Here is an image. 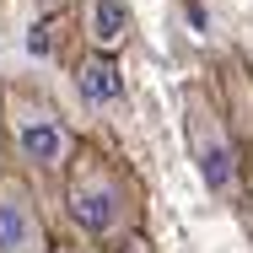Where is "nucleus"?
I'll return each instance as SVG.
<instances>
[{"instance_id":"1","label":"nucleus","mask_w":253,"mask_h":253,"mask_svg":"<svg viewBox=\"0 0 253 253\" xmlns=\"http://www.w3.org/2000/svg\"><path fill=\"white\" fill-rule=\"evenodd\" d=\"M70 221L92 237H113L135 221V205H129V189L124 178L102 162V156H81L76 178H70Z\"/></svg>"},{"instance_id":"2","label":"nucleus","mask_w":253,"mask_h":253,"mask_svg":"<svg viewBox=\"0 0 253 253\" xmlns=\"http://www.w3.org/2000/svg\"><path fill=\"white\" fill-rule=\"evenodd\" d=\"M189 151H194V167H200L205 189L210 194H237V151H232V140H226V124H221V113L200 97V92H189Z\"/></svg>"},{"instance_id":"3","label":"nucleus","mask_w":253,"mask_h":253,"mask_svg":"<svg viewBox=\"0 0 253 253\" xmlns=\"http://www.w3.org/2000/svg\"><path fill=\"white\" fill-rule=\"evenodd\" d=\"M0 253H49L43 237V221H38V205L22 183H0Z\"/></svg>"},{"instance_id":"4","label":"nucleus","mask_w":253,"mask_h":253,"mask_svg":"<svg viewBox=\"0 0 253 253\" xmlns=\"http://www.w3.org/2000/svg\"><path fill=\"white\" fill-rule=\"evenodd\" d=\"M16 151L27 156L33 167H65V156H70V135H65V124L54 119V113H27V119H16Z\"/></svg>"},{"instance_id":"5","label":"nucleus","mask_w":253,"mask_h":253,"mask_svg":"<svg viewBox=\"0 0 253 253\" xmlns=\"http://www.w3.org/2000/svg\"><path fill=\"white\" fill-rule=\"evenodd\" d=\"M86 38H92V54H113L129 38V5L124 0H86Z\"/></svg>"},{"instance_id":"6","label":"nucleus","mask_w":253,"mask_h":253,"mask_svg":"<svg viewBox=\"0 0 253 253\" xmlns=\"http://www.w3.org/2000/svg\"><path fill=\"white\" fill-rule=\"evenodd\" d=\"M76 86H81V97L97 102V108H102V102H119V97H124V76H119L113 54H92V59H81Z\"/></svg>"},{"instance_id":"7","label":"nucleus","mask_w":253,"mask_h":253,"mask_svg":"<svg viewBox=\"0 0 253 253\" xmlns=\"http://www.w3.org/2000/svg\"><path fill=\"white\" fill-rule=\"evenodd\" d=\"M119 253H151V248H146V237H124V243H119Z\"/></svg>"}]
</instances>
